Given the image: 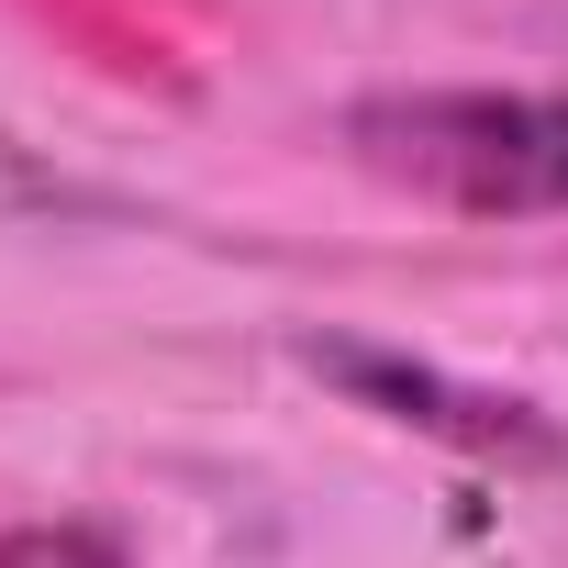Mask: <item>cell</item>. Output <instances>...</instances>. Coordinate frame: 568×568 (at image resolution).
Instances as JSON below:
<instances>
[{
    "instance_id": "obj_1",
    "label": "cell",
    "mask_w": 568,
    "mask_h": 568,
    "mask_svg": "<svg viewBox=\"0 0 568 568\" xmlns=\"http://www.w3.org/2000/svg\"><path fill=\"white\" fill-rule=\"evenodd\" d=\"M335 145L457 223H568V90H368Z\"/></svg>"
},
{
    "instance_id": "obj_2",
    "label": "cell",
    "mask_w": 568,
    "mask_h": 568,
    "mask_svg": "<svg viewBox=\"0 0 568 568\" xmlns=\"http://www.w3.org/2000/svg\"><path fill=\"white\" fill-rule=\"evenodd\" d=\"M324 379H346L368 413H390V424H424V435H446V446H468V457H501V468H557L568 457V435L535 413V402H513V390H479V379H446V368H424V357H390V346H302Z\"/></svg>"
},
{
    "instance_id": "obj_3",
    "label": "cell",
    "mask_w": 568,
    "mask_h": 568,
    "mask_svg": "<svg viewBox=\"0 0 568 568\" xmlns=\"http://www.w3.org/2000/svg\"><path fill=\"white\" fill-rule=\"evenodd\" d=\"M0 568H134V557H123L112 524L57 513V524H12V535H0Z\"/></svg>"
}]
</instances>
